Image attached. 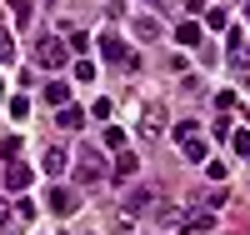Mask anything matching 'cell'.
Instances as JSON below:
<instances>
[{
    "mask_svg": "<svg viewBox=\"0 0 250 235\" xmlns=\"http://www.w3.org/2000/svg\"><path fill=\"white\" fill-rule=\"evenodd\" d=\"M110 175V165L100 150H75V180L80 185H95V180H105Z\"/></svg>",
    "mask_w": 250,
    "mask_h": 235,
    "instance_id": "cell-1",
    "label": "cell"
},
{
    "mask_svg": "<svg viewBox=\"0 0 250 235\" xmlns=\"http://www.w3.org/2000/svg\"><path fill=\"white\" fill-rule=\"evenodd\" d=\"M35 60H40L45 70H60V65L70 60V45H65L60 35H40V40H35Z\"/></svg>",
    "mask_w": 250,
    "mask_h": 235,
    "instance_id": "cell-2",
    "label": "cell"
},
{
    "mask_svg": "<svg viewBox=\"0 0 250 235\" xmlns=\"http://www.w3.org/2000/svg\"><path fill=\"white\" fill-rule=\"evenodd\" d=\"M100 55H105V60H115V65H140V60L125 50V40H120V35H100Z\"/></svg>",
    "mask_w": 250,
    "mask_h": 235,
    "instance_id": "cell-3",
    "label": "cell"
},
{
    "mask_svg": "<svg viewBox=\"0 0 250 235\" xmlns=\"http://www.w3.org/2000/svg\"><path fill=\"white\" fill-rule=\"evenodd\" d=\"M160 130H165V105H160V100H150V105L140 110V135H150V140H155Z\"/></svg>",
    "mask_w": 250,
    "mask_h": 235,
    "instance_id": "cell-4",
    "label": "cell"
},
{
    "mask_svg": "<svg viewBox=\"0 0 250 235\" xmlns=\"http://www.w3.org/2000/svg\"><path fill=\"white\" fill-rule=\"evenodd\" d=\"M180 230H185V235H205V230H215V210H190V215H180Z\"/></svg>",
    "mask_w": 250,
    "mask_h": 235,
    "instance_id": "cell-5",
    "label": "cell"
},
{
    "mask_svg": "<svg viewBox=\"0 0 250 235\" xmlns=\"http://www.w3.org/2000/svg\"><path fill=\"white\" fill-rule=\"evenodd\" d=\"M45 205L55 210V215H70V210H80V195H75V190H65V185H55Z\"/></svg>",
    "mask_w": 250,
    "mask_h": 235,
    "instance_id": "cell-6",
    "label": "cell"
},
{
    "mask_svg": "<svg viewBox=\"0 0 250 235\" xmlns=\"http://www.w3.org/2000/svg\"><path fill=\"white\" fill-rule=\"evenodd\" d=\"M5 185H10V190H25V185H30V165H25V160H10V165H5Z\"/></svg>",
    "mask_w": 250,
    "mask_h": 235,
    "instance_id": "cell-7",
    "label": "cell"
},
{
    "mask_svg": "<svg viewBox=\"0 0 250 235\" xmlns=\"http://www.w3.org/2000/svg\"><path fill=\"white\" fill-rule=\"evenodd\" d=\"M55 125H60V130H80V125H85V110H80V105H60Z\"/></svg>",
    "mask_w": 250,
    "mask_h": 235,
    "instance_id": "cell-8",
    "label": "cell"
},
{
    "mask_svg": "<svg viewBox=\"0 0 250 235\" xmlns=\"http://www.w3.org/2000/svg\"><path fill=\"white\" fill-rule=\"evenodd\" d=\"M125 210H130V215H140V210H155V190H130V195H125Z\"/></svg>",
    "mask_w": 250,
    "mask_h": 235,
    "instance_id": "cell-9",
    "label": "cell"
},
{
    "mask_svg": "<svg viewBox=\"0 0 250 235\" xmlns=\"http://www.w3.org/2000/svg\"><path fill=\"white\" fill-rule=\"evenodd\" d=\"M65 165H70V155L60 150V145H55V150H45V160H40V170H45V175H65Z\"/></svg>",
    "mask_w": 250,
    "mask_h": 235,
    "instance_id": "cell-10",
    "label": "cell"
},
{
    "mask_svg": "<svg viewBox=\"0 0 250 235\" xmlns=\"http://www.w3.org/2000/svg\"><path fill=\"white\" fill-rule=\"evenodd\" d=\"M175 40H180V45H190V50H195V45H200L205 35H200V25H195V20H180V25H175Z\"/></svg>",
    "mask_w": 250,
    "mask_h": 235,
    "instance_id": "cell-11",
    "label": "cell"
},
{
    "mask_svg": "<svg viewBox=\"0 0 250 235\" xmlns=\"http://www.w3.org/2000/svg\"><path fill=\"white\" fill-rule=\"evenodd\" d=\"M45 100L55 105V110H60V105H70V85H65V80H50V85H45Z\"/></svg>",
    "mask_w": 250,
    "mask_h": 235,
    "instance_id": "cell-12",
    "label": "cell"
},
{
    "mask_svg": "<svg viewBox=\"0 0 250 235\" xmlns=\"http://www.w3.org/2000/svg\"><path fill=\"white\" fill-rule=\"evenodd\" d=\"M180 150H185V160H195V165H200V160H205V140L190 135V140H180Z\"/></svg>",
    "mask_w": 250,
    "mask_h": 235,
    "instance_id": "cell-13",
    "label": "cell"
},
{
    "mask_svg": "<svg viewBox=\"0 0 250 235\" xmlns=\"http://www.w3.org/2000/svg\"><path fill=\"white\" fill-rule=\"evenodd\" d=\"M135 165H140L135 155H115V180H130V175H135Z\"/></svg>",
    "mask_w": 250,
    "mask_h": 235,
    "instance_id": "cell-14",
    "label": "cell"
},
{
    "mask_svg": "<svg viewBox=\"0 0 250 235\" xmlns=\"http://www.w3.org/2000/svg\"><path fill=\"white\" fill-rule=\"evenodd\" d=\"M205 25H210V30H230V15L215 5V10H205Z\"/></svg>",
    "mask_w": 250,
    "mask_h": 235,
    "instance_id": "cell-15",
    "label": "cell"
},
{
    "mask_svg": "<svg viewBox=\"0 0 250 235\" xmlns=\"http://www.w3.org/2000/svg\"><path fill=\"white\" fill-rule=\"evenodd\" d=\"M230 145H235V155L250 160V130H230Z\"/></svg>",
    "mask_w": 250,
    "mask_h": 235,
    "instance_id": "cell-16",
    "label": "cell"
},
{
    "mask_svg": "<svg viewBox=\"0 0 250 235\" xmlns=\"http://www.w3.org/2000/svg\"><path fill=\"white\" fill-rule=\"evenodd\" d=\"M120 145H125V130L120 125H105V150H120Z\"/></svg>",
    "mask_w": 250,
    "mask_h": 235,
    "instance_id": "cell-17",
    "label": "cell"
},
{
    "mask_svg": "<svg viewBox=\"0 0 250 235\" xmlns=\"http://www.w3.org/2000/svg\"><path fill=\"white\" fill-rule=\"evenodd\" d=\"M135 35H140V40H155L160 25H155V20H135Z\"/></svg>",
    "mask_w": 250,
    "mask_h": 235,
    "instance_id": "cell-18",
    "label": "cell"
},
{
    "mask_svg": "<svg viewBox=\"0 0 250 235\" xmlns=\"http://www.w3.org/2000/svg\"><path fill=\"white\" fill-rule=\"evenodd\" d=\"M190 135H200V125H195V120H180V125H175V140H190Z\"/></svg>",
    "mask_w": 250,
    "mask_h": 235,
    "instance_id": "cell-19",
    "label": "cell"
},
{
    "mask_svg": "<svg viewBox=\"0 0 250 235\" xmlns=\"http://www.w3.org/2000/svg\"><path fill=\"white\" fill-rule=\"evenodd\" d=\"M10 10H15L20 25H25V20H30V0H10Z\"/></svg>",
    "mask_w": 250,
    "mask_h": 235,
    "instance_id": "cell-20",
    "label": "cell"
},
{
    "mask_svg": "<svg viewBox=\"0 0 250 235\" xmlns=\"http://www.w3.org/2000/svg\"><path fill=\"white\" fill-rule=\"evenodd\" d=\"M75 80H95V65H90V60H75Z\"/></svg>",
    "mask_w": 250,
    "mask_h": 235,
    "instance_id": "cell-21",
    "label": "cell"
},
{
    "mask_svg": "<svg viewBox=\"0 0 250 235\" xmlns=\"http://www.w3.org/2000/svg\"><path fill=\"white\" fill-rule=\"evenodd\" d=\"M10 55H15V45H10V35L0 30V60H10Z\"/></svg>",
    "mask_w": 250,
    "mask_h": 235,
    "instance_id": "cell-22",
    "label": "cell"
},
{
    "mask_svg": "<svg viewBox=\"0 0 250 235\" xmlns=\"http://www.w3.org/2000/svg\"><path fill=\"white\" fill-rule=\"evenodd\" d=\"M5 220H10V205H5V200H0V225H5Z\"/></svg>",
    "mask_w": 250,
    "mask_h": 235,
    "instance_id": "cell-23",
    "label": "cell"
},
{
    "mask_svg": "<svg viewBox=\"0 0 250 235\" xmlns=\"http://www.w3.org/2000/svg\"><path fill=\"white\" fill-rule=\"evenodd\" d=\"M0 95H5V85H0Z\"/></svg>",
    "mask_w": 250,
    "mask_h": 235,
    "instance_id": "cell-24",
    "label": "cell"
},
{
    "mask_svg": "<svg viewBox=\"0 0 250 235\" xmlns=\"http://www.w3.org/2000/svg\"><path fill=\"white\" fill-rule=\"evenodd\" d=\"M245 15H250V5H245Z\"/></svg>",
    "mask_w": 250,
    "mask_h": 235,
    "instance_id": "cell-25",
    "label": "cell"
}]
</instances>
